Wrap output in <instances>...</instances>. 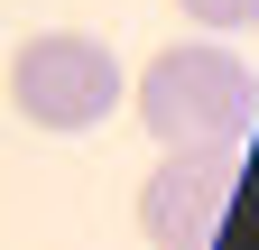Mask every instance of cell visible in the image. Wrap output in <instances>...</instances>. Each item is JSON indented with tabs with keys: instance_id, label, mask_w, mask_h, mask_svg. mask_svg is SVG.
Segmentation results:
<instances>
[{
	"instance_id": "6da1fadb",
	"label": "cell",
	"mask_w": 259,
	"mask_h": 250,
	"mask_svg": "<svg viewBox=\"0 0 259 250\" xmlns=\"http://www.w3.org/2000/svg\"><path fill=\"white\" fill-rule=\"evenodd\" d=\"M139 120L157 148H241L259 120V74L232 47H167L139 74Z\"/></svg>"
},
{
	"instance_id": "7a4b0ae2",
	"label": "cell",
	"mask_w": 259,
	"mask_h": 250,
	"mask_svg": "<svg viewBox=\"0 0 259 250\" xmlns=\"http://www.w3.org/2000/svg\"><path fill=\"white\" fill-rule=\"evenodd\" d=\"M120 56L102 37H83V28H37L19 56H10V102L19 120H37V130H102L120 111Z\"/></svg>"
},
{
	"instance_id": "3957f363",
	"label": "cell",
	"mask_w": 259,
	"mask_h": 250,
	"mask_svg": "<svg viewBox=\"0 0 259 250\" xmlns=\"http://www.w3.org/2000/svg\"><path fill=\"white\" fill-rule=\"evenodd\" d=\"M232 176H241V148H167L157 176L139 185L148 250H213L222 213H232Z\"/></svg>"
},
{
	"instance_id": "277c9868",
	"label": "cell",
	"mask_w": 259,
	"mask_h": 250,
	"mask_svg": "<svg viewBox=\"0 0 259 250\" xmlns=\"http://www.w3.org/2000/svg\"><path fill=\"white\" fill-rule=\"evenodd\" d=\"M176 10L194 28H213V37H222V28H259V0H176Z\"/></svg>"
}]
</instances>
